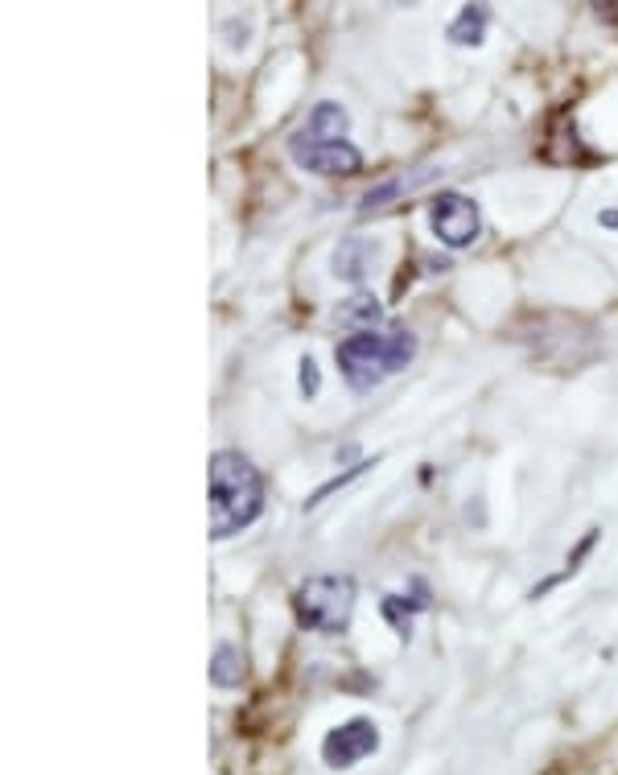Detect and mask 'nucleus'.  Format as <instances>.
Instances as JSON below:
<instances>
[{
	"label": "nucleus",
	"mask_w": 618,
	"mask_h": 775,
	"mask_svg": "<svg viewBox=\"0 0 618 775\" xmlns=\"http://www.w3.org/2000/svg\"><path fill=\"white\" fill-rule=\"evenodd\" d=\"M211 487H206V503H211V541L235 536L248 528L260 508H264V479L260 470L239 454V450H219L206 466Z\"/></svg>",
	"instance_id": "f257e3e1"
},
{
	"label": "nucleus",
	"mask_w": 618,
	"mask_h": 775,
	"mask_svg": "<svg viewBox=\"0 0 618 775\" xmlns=\"http://www.w3.org/2000/svg\"><path fill=\"white\" fill-rule=\"evenodd\" d=\"M417 339L408 330H359L338 347V367L355 392H367L412 359Z\"/></svg>",
	"instance_id": "f03ea898"
},
{
	"label": "nucleus",
	"mask_w": 618,
	"mask_h": 775,
	"mask_svg": "<svg viewBox=\"0 0 618 775\" xmlns=\"http://www.w3.org/2000/svg\"><path fill=\"white\" fill-rule=\"evenodd\" d=\"M355 594H359V590H355V578H347V574L309 578V582L297 590V598H293L301 627H309V631H326V635L347 631Z\"/></svg>",
	"instance_id": "7ed1b4c3"
},
{
	"label": "nucleus",
	"mask_w": 618,
	"mask_h": 775,
	"mask_svg": "<svg viewBox=\"0 0 618 775\" xmlns=\"http://www.w3.org/2000/svg\"><path fill=\"white\" fill-rule=\"evenodd\" d=\"M289 157L309 174H355L363 165V153L342 141V137H314V132H297L289 141Z\"/></svg>",
	"instance_id": "20e7f679"
},
{
	"label": "nucleus",
	"mask_w": 618,
	"mask_h": 775,
	"mask_svg": "<svg viewBox=\"0 0 618 775\" xmlns=\"http://www.w3.org/2000/svg\"><path fill=\"white\" fill-rule=\"evenodd\" d=\"M429 223L445 248H470L478 240V207L466 194H454V190L437 194L429 207Z\"/></svg>",
	"instance_id": "39448f33"
},
{
	"label": "nucleus",
	"mask_w": 618,
	"mask_h": 775,
	"mask_svg": "<svg viewBox=\"0 0 618 775\" xmlns=\"http://www.w3.org/2000/svg\"><path fill=\"white\" fill-rule=\"evenodd\" d=\"M380 751V730H375L367 718H351L347 726H334L322 743V759L334 771H347L355 763H363L367 755Z\"/></svg>",
	"instance_id": "423d86ee"
},
{
	"label": "nucleus",
	"mask_w": 618,
	"mask_h": 775,
	"mask_svg": "<svg viewBox=\"0 0 618 775\" xmlns=\"http://www.w3.org/2000/svg\"><path fill=\"white\" fill-rule=\"evenodd\" d=\"M367 260H371V244L367 240H347L334 252L330 268H334V277H342V281H363Z\"/></svg>",
	"instance_id": "0eeeda50"
},
{
	"label": "nucleus",
	"mask_w": 618,
	"mask_h": 775,
	"mask_svg": "<svg viewBox=\"0 0 618 775\" xmlns=\"http://www.w3.org/2000/svg\"><path fill=\"white\" fill-rule=\"evenodd\" d=\"M239 681H244V656H239L235 644H219L215 656H211V685L235 689Z\"/></svg>",
	"instance_id": "6e6552de"
},
{
	"label": "nucleus",
	"mask_w": 618,
	"mask_h": 775,
	"mask_svg": "<svg viewBox=\"0 0 618 775\" xmlns=\"http://www.w3.org/2000/svg\"><path fill=\"white\" fill-rule=\"evenodd\" d=\"M483 29H487V9H462V17L450 25V42H462V46H478L483 42Z\"/></svg>",
	"instance_id": "1a4fd4ad"
},
{
	"label": "nucleus",
	"mask_w": 618,
	"mask_h": 775,
	"mask_svg": "<svg viewBox=\"0 0 618 775\" xmlns=\"http://www.w3.org/2000/svg\"><path fill=\"white\" fill-rule=\"evenodd\" d=\"M342 128H347V112L338 104H330V99L309 112V124H305V132H314V137H338Z\"/></svg>",
	"instance_id": "9d476101"
},
{
	"label": "nucleus",
	"mask_w": 618,
	"mask_h": 775,
	"mask_svg": "<svg viewBox=\"0 0 618 775\" xmlns=\"http://www.w3.org/2000/svg\"><path fill=\"white\" fill-rule=\"evenodd\" d=\"M380 611H384V619L400 631V635H408V627H412V615L421 611V602H412V594L408 598H400V594H388L384 602H380Z\"/></svg>",
	"instance_id": "9b49d317"
},
{
	"label": "nucleus",
	"mask_w": 618,
	"mask_h": 775,
	"mask_svg": "<svg viewBox=\"0 0 618 775\" xmlns=\"http://www.w3.org/2000/svg\"><path fill=\"white\" fill-rule=\"evenodd\" d=\"M338 318L342 322H355V326H371V322H380V301L375 297H355V301H342L338 306Z\"/></svg>",
	"instance_id": "f8f14e48"
},
{
	"label": "nucleus",
	"mask_w": 618,
	"mask_h": 775,
	"mask_svg": "<svg viewBox=\"0 0 618 775\" xmlns=\"http://www.w3.org/2000/svg\"><path fill=\"white\" fill-rule=\"evenodd\" d=\"M363 470H371V462H359L355 470H347V475H334V479H330L326 487H318L314 495H309V499H305V508H309V512H314V503H322V499H326V495H334L338 487H347V483H355V479L363 475Z\"/></svg>",
	"instance_id": "ddd939ff"
},
{
	"label": "nucleus",
	"mask_w": 618,
	"mask_h": 775,
	"mask_svg": "<svg viewBox=\"0 0 618 775\" xmlns=\"http://www.w3.org/2000/svg\"><path fill=\"white\" fill-rule=\"evenodd\" d=\"M318 392V367H314V359H301V396H314Z\"/></svg>",
	"instance_id": "4468645a"
},
{
	"label": "nucleus",
	"mask_w": 618,
	"mask_h": 775,
	"mask_svg": "<svg viewBox=\"0 0 618 775\" xmlns=\"http://www.w3.org/2000/svg\"><path fill=\"white\" fill-rule=\"evenodd\" d=\"M598 223H602V227H610V231H618V211H602V215H598Z\"/></svg>",
	"instance_id": "2eb2a0df"
}]
</instances>
